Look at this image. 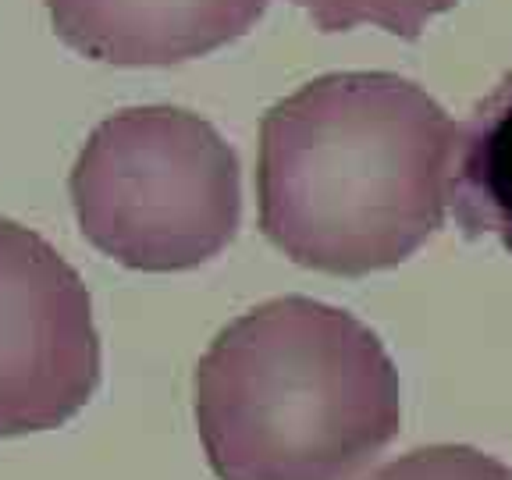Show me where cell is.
Here are the masks:
<instances>
[{
	"label": "cell",
	"mask_w": 512,
	"mask_h": 480,
	"mask_svg": "<svg viewBox=\"0 0 512 480\" xmlns=\"http://www.w3.org/2000/svg\"><path fill=\"white\" fill-rule=\"evenodd\" d=\"M370 480H512V466L470 445H431L381 466Z\"/></svg>",
	"instance_id": "8"
},
{
	"label": "cell",
	"mask_w": 512,
	"mask_h": 480,
	"mask_svg": "<svg viewBox=\"0 0 512 480\" xmlns=\"http://www.w3.org/2000/svg\"><path fill=\"white\" fill-rule=\"evenodd\" d=\"M448 203L466 239H498L512 253V75L456 128Z\"/></svg>",
	"instance_id": "6"
},
{
	"label": "cell",
	"mask_w": 512,
	"mask_h": 480,
	"mask_svg": "<svg viewBox=\"0 0 512 480\" xmlns=\"http://www.w3.org/2000/svg\"><path fill=\"white\" fill-rule=\"evenodd\" d=\"M57 40L114 68H168L242 40L271 0H43Z\"/></svg>",
	"instance_id": "5"
},
{
	"label": "cell",
	"mask_w": 512,
	"mask_h": 480,
	"mask_svg": "<svg viewBox=\"0 0 512 480\" xmlns=\"http://www.w3.org/2000/svg\"><path fill=\"white\" fill-rule=\"evenodd\" d=\"M72 207L89 246L132 271L210 264L242 224L239 157L185 107H125L75 157Z\"/></svg>",
	"instance_id": "3"
},
{
	"label": "cell",
	"mask_w": 512,
	"mask_h": 480,
	"mask_svg": "<svg viewBox=\"0 0 512 480\" xmlns=\"http://www.w3.org/2000/svg\"><path fill=\"white\" fill-rule=\"evenodd\" d=\"M452 143V118L416 82L320 75L260 121V228L313 271L399 267L445 224Z\"/></svg>",
	"instance_id": "1"
},
{
	"label": "cell",
	"mask_w": 512,
	"mask_h": 480,
	"mask_svg": "<svg viewBox=\"0 0 512 480\" xmlns=\"http://www.w3.org/2000/svg\"><path fill=\"white\" fill-rule=\"evenodd\" d=\"M399 424L384 342L310 296L235 317L196 367V431L221 480H360Z\"/></svg>",
	"instance_id": "2"
},
{
	"label": "cell",
	"mask_w": 512,
	"mask_h": 480,
	"mask_svg": "<svg viewBox=\"0 0 512 480\" xmlns=\"http://www.w3.org/2000/svg\"><path fill=\"white\" fill-rule=\"evenodd\" d=\"M320 32L377 25L399 40H420L427 22L456 8V0H292Z\"/></svg>",
	"instance_id": "7"
},
{
	"label": "cell",
	"mask_w": 512,
	"mask_h": 480,
	"mask_svg": "<svg viewBox=\"0 0 512 480\" xmlns=\"http://www.w3.org/2000/svg\"><path fill=\"white\" fill-rule=\"evenodd\" d=\"M100 388L86 281L25 224L0 217V438L57 431Z\"/></svg>",
	"instance_id": "4"
}]
</instances>
